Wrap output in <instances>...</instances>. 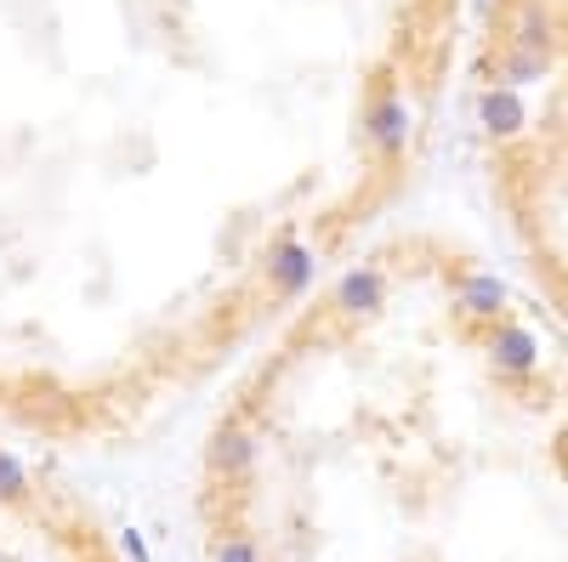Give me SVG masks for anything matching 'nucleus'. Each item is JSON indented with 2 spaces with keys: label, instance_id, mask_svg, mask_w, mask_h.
Wrapping results in <instances>:
<instances>
[{
  "label": "nucleus",
  "instance_id": "f257e3e1",
  "mask_svg": "<svg viewBox=\"0 0 568 562\" xmlns=\"http://www.w3.org/2000/svg\"><path fill=\"white\" fill-rule=\"evenodd\" d=\"M466 0H0V432L125 449L382 239Z\"/></svg>",
  "mask_w": 568,
  "mask_h": 562
},
{
  "label": "nucleus",
  "instance_id": "f03ea898",
  "mask_svg": "<svg viewBox=\"0 0 568 562\" xmlns=\"http://www.w3.org/2000/svg\"><path fill=\"white\" fill-rule=\"evenodd\" d=\"M200 562H568V341L433 227L382 233L222 381Z\"/></svg>",
  "mask_w": 568,
  "mask_h": 562
},
{
  "label": "nucleus",
  "instance_id": "7ed1b4c3",
  "mask_svg": "<svg viewBox=\"0 0 568 562\" xmlns=\"http://www.w3.org/2000/svg\"><path fill=\"white\" fill-rule=\"evenodd\" d=\"M0 562H131V551L52 454L0 432Z\"/></svg>",
  "mask_w": 568,
  "mask_h": 562
}]
</instances>
